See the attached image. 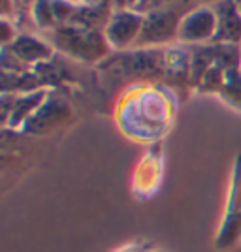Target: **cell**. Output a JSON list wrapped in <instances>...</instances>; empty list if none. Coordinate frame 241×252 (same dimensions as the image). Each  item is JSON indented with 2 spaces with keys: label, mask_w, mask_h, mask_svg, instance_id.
Instances as JSON below:
<instances>
[{
  "label": "cell",
  "mask_w": 241,
  "mask_h": 252,
  "mask_svg": "<svg viewBox=\"0 0 241 252\" xmlns=\"http://www.w3.org/2000/svg\"><path fill=\"white\" fill-rule=\"evenodd\" d=\"M53 43L77 61L95 63L107 55L109 43L100 31L79 29L73 25H59L53 32Z\"/></svg>",
  "instance_id": "obj_1"
},
{
  "label": "cell",
  "mask_w": 241,
  "mask_h": 252,
  "mask_svg": "<svg viewBox=\"0 0 241 252\" xmlns=\"http://www.w3.org/2000/svg\"><path fill=\"white\" fill-rule=\"evenodd\" d=\"M185 15L187 13L179 11L175 4H166V6L149 10L143 17L141 34L134 47H147V45L155 47V45L172 42L173 38H177L179 25Z\"/></svg>",
  "instance_id": "obj_2"
},
{
  "label": "cell",
  "mask_w": 241,
  "mask_h": 252,
  "mask_svg": "<svg viewBox=\"0 0 241 252\" xmlns=\"http://www.w3.org/2000/svg\"><path fill=\"white\" fill-rule=\"evenodd\" d=\"M143 13L136 10H117L113 11L111 19L104 29V36L109 47L125 49L130 45H136L138 38L143 27Z\"/></svg>",
  "instance_id": "obj_3"
},
{
  "label": "cell",
  "mask_w": 241,
  "mask_h": 252,
  "mask_svg": "<svg viewBox=\"0 0 241 252\" xmlns=\"http://www.w3.org/2000/svg\"><path fill=\"white\" fill-rule=\"evenodd\" d=\"M217 34V15L213 6H202L189 11L179 25L177 38L183 43H202Z\"/></svg>",
  "instance_id": "obj_4"
},
{
  "label": "cell",
  "mask_w": 241,
  "mask_h": 252,
  "mask_svg": "<svg viewBox=\"0 0 241 252\" xmlns=\"http://www.w3.org/2000/svg\"><path fill=\"white\" fill-rule=\"evenodd\" d=\"M217 15V34L215 43H238L241 42V13L236 0H220L213 4Z\"/></svg>",
  "instance_id": "obj_5"
},
{
  "label": "cell",
  "mask_w": 241,
  "mask_h": 252,
  "mask_svg": "<svg viewBox=\"0 0 241 252\" xmlns=\"http://www.w3.org/2000/svg\"><path fill=\"white\" fill-rule=\"evenodd\" d=\"M47 100V93L45 91H34V93H27V94H13L11 98V107L8 109V113L4 115V123L10 125L11 128L23 125L31 119L38 109L40 105Z\"/></svg>",
  "instance_id": "obj_6"
},
{
  "label": "cell",
  "mask_w": 241,
  "mask_h": 252,
  "mask_svg": "<svg viewBox=\"0 0 241 252\" xmlns=\"http://www.w3.org/2000/svg\"><path fill=\"white\" fill-rule=\"evenodd\" d=\"M6 47H10V51L13 53L23 64H27L29 68H31L32 64L45 63L47 59H51V55H53V49L47 43L42 42V40H38V38H34V36H27V34L17 36V38H15L10 45H6Z\"/></svg>",
  "instance_id": "obj_7"
},
{
  "label": "cell",
  "mask_w": 241,
  "mask_h": 252,
  "mask_svg": "<svg viewBox=\"0 0 241 252\" xmlns=\"http://www.w3.org/2000/svg\"><path fill=\"white\" fill-rule=\"evenodd\" d=\"M241 239V211H230L215 239L217 249H230Z\"/></svg>",
  "instance_id": "obj_8"
},
{
  "label": "cell",
  "mask_w": 241,
  "mask_h": 252,
  "mask_svg": "<svg viewBox=\"0 0 241 252\" xmlns=\"http://www.w3.org/2000/svg\"><path fill=\"white\" fill-rule=\"evenodd\" d=\"M220 93H224V98L241 109V70H228L224 72V81L220 87Z\"/></svg>",
  "instance_id": "obj_9"
},
{
  "label": "cell",
  "mask_w": 241,
  "mask_h": 252,
  "mask_svg": "<svg viewBox=\"0 0 241 252\" xmlns=\"http://www.w3.org/2000/svg\"><path fill=\"white\" fill-rule=\"evenodd\" d=\"M32 19L40 29H51L57 25L55 10H53V0H36L31 6Z\"/></svg>",
  "instance_id": "obj_10"
},
{
  "label": "cell",
  "mask_w": 241,
  "mask_h": 252,
  "mask_svg": "<svg viewBox=\"0 0 241 252\" xmlns=\"http://www.w3.org/2000/svg\"><path fill=\"white\" fill-rule=\"evenodd\" d=\"M13 31H15V29L11 27L8 19H2V42H4V47H6V45H10V43L17 38Z\"/></svg>",
  "instance_id": "obj_11"
},
{
  "label": "cell",
  "mask_w": 241,
  "mask_h": 252,
  "mask_svg": "<svg viewBox=\"0 0 241 252\" xmlns=\"http://www.w3.org/2000/svg\"><path fill=\"white\" fill-rule=\"evenodd\" d=\"M113 6L117 10H136L138 0H113Z\"/></svg>",
  "instance_id": "obj_12"
},
{
  "label": "cell",
  "mask_w": 241,
  "mask_h": 252,
  "mask_svg": "<svg viewBox=\"0 0 241 252\" xmlns=\"http://www.w3.org/2000/svg\"><path fill=\"white\" fill-rule=\"evenodd\" d=\"M153 4H155V0H138L136 11H139V13H143V11H149Z\"/></svg>",
  "instance_id": "obj_13"
},
{
  "label": "cell",
  "mask_w": 241,
  "mask_h": 252,
  "mask_svg": "<svg viewBox=\"0 0 241 252\" xmlns=\"http://www.w3.org/2000/svg\"><path fill=\"white\" fill-rule=\"evenodd\" d=\"M15 2H21V4H25V6H32L36 0H15Z\"/></svg>",
  "instance_id": "obj_14"
},
{
  "label": "cell",
  "mask_w": 241,
  "mask_h": 252,
  "mask_svg": "<svg viewBox=\"0 0 241 252\" xmlns=\"http://www.w3.org/2000/svg\"><path fill=\"white\" fill-rule=\"evenodd\" d=\"M145 249H139V247H134V249H126V251L123 252H143Z\"/></svg>",
  "instance_id": "obj_15"
},
{
  "label": "cell",
  "mask_w": 241,
  "mask_h": 252,
  "mask_svg": "<svg viewBox=\"0 0 241 252\" xmlns=\"http://www.w3.org/2000/svg\"><path fill=\"white\" fill-rule=\"evenodd\" d=\"M79 4H83V6H89V4H95L96 0H77Z\"/></svg>",
  "instance_id": "obj_16"
},
{
  "label": "cell",
  "mask_w": 241,
  "mask_h": 252,
  "mask_svg": "<svg viewBox=\"0 0 241 252\" xmlns=\"http://www.w3.org/2000/svg\"><path fill=\"white\" fill-rule=\"evenodd\" d=\"M206 2H213V4H217V2H220V0H206Z\"/></svg>",
  "instance_id": "obj_17"
},
{
  "label": "cell",
  "mask_w": 241,
  "mask_h": 252,
  "mask_svg": "<svg viewBox=\"0 0 241 252\" xmlns=\"http://www.w3.org/2000/svg\"><path fill=\"white\" fill-rule=\"evenodd\" d=\"M238 10H240V13H241V0L238 2Z\"/></svg>",
  "instance_id": "obj_18"
},
{
  "label": "cell",
  "mask_w": 241,
  "mask_h": 252,
  "mask_svg": "<svg viewBox=\"0 0 241 252\" xmlns=\"http://www.w3.org/2000/svg\"><path fill=\"white\" fill-rule=\"evenodd\" d=\"M68 2H72V4H79V2H77V0H68Z\"/></svg>",
  "instance_id": "obj_19"
}]
</instances>
